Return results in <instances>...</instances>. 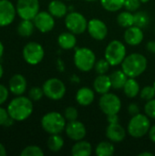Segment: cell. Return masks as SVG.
<instances>
[{
  "instance_id": "6da1fadb",
  "label": "cell",
  "mask_w": 155,
  "mask_h": 156,
  "mask_svg": "<svg viewBox=\"0 0 155 156\" xmlns=\"http://www.w3.org/2000/svg\"><path fill=\"white\" fill-rule=\"evenodd\" d=\"M9 116L15 122H23L26 120L33 112V103L30 98L17 96L13 99L7 106Z\"/></svg>"
},
{
  "instance_id": "7a4b0ae2",
  "label": "cell",
  "mask_w": 155,
  "mask_h": 156,
  "mask_svg": "<svg viewBox=\"0 0 155 156\" xmlns=\"http://www.w3.org/2000/svg\"><path fill=\"white\" fill-rule=\"evenodd\" d=\"M122 68L129 78H136L147 69V58L139 53L130 54L122 62Z\"/></svg>"
},
{
  "instance_id": "3957f363",
  "label": "cell",
  "mask_w": 155,
  "mask_h": 156,
  "mask_svg": "<svg viewBox=\"0 0 155 156\" xmlns=\"http://www.w3.org/2000/svg\"><path fill=\"white\" fill-rule=\"evenodd\" d=\"M43 130L49 134H59L66 128V119L57 112H50L41 119Z\"/></svg>"
},
{
  "instance_id": "277c9868",
  "label": "cell",
  "mask_w": 155,
  "mask_h": 156,
  "mask_svg": "<svg viewBox=\"0 0 155 156\" xmlns=\"http://www.w3.org/2000/svg\"><path fill=\"white\" fill-rule=\"evenodd\" d=\"M151 128V122L146 114L139 113L132 117L128 124V133L134 138H142L146 135Z\"/></svg>"
},
{
  "instance_id": "5b68a950",
  "label": "cell",
  "mask_w": 155,
  "mask_h": 156,
  "mask_svg": "<svg viewBox=\"0 0 155 156\" xmlns=\"http://www.w3.org/2000/svg\"><path fill=\"white\" fill-rule=\"evenodd\" d=\"M74 63L79 70L87 72L94 69L96 56L91 49L88 48H78L74 54Z\"/></svg>"
},
{
  "instance_id": "8992f818",
  "label": "cell",
  "mask_w": 155,
  "mask_h": 156,
  "mask_svg": "<svg viewBox=\"0 0 155 156\" xmlns=\"http://www.w3.org/2000/svg\"><path fill=\"white\" fill-rule=\"evenodd\" d=\"M126 57V48L119 40L111 41L105 49V58L111 66L121 64Z\"/></svg>"
},
{
  "instance_id": "52a82bcc",
  "label": "cell",
  "mask_w": 155,
  "mask_h": 156,
  "mask_svg": "<svg viewBox=\"0 0 155 156\" xmlns=\"http://www.w3.org/2000/svg\"><path fill=\"white\" fill-rule=\"evenodd\" d=\"M44 95L50 100L58 101L61 100L66 93L65 84L58 79L52 78L45 81L43 84Z\"/></svg>"
},
{
  "instance_id": "ba28073f",
  "label": "cell",
  "mask_w": 155,
  "mask_h": 156,
  "mask_svg": "<svg viewBox=\"0 0 155 156\" xmlns=\"http://www.w3.org/2000/svg\"><path fill=\"white\" fill-rule=\"evenodd\" d=\"M45 56L43 47L37 42H29L23 48V58L29 65H37Z\"/></svg>"
},
{
  "instance_id": "9c48e42d",
  "label": "cell",
  "mask_w": 155,
  "mask_h": 156,
  "mask_svg": "<svg viewBox=\"0 0 155 156\" xmlns=\"http://www.w3.org/2000/svg\"><path fill=\"white\" fill-rule=\"evenodd\" d=\"M66 27L73 34H82L88 28V21L83 15L79 12H71L66 16Z\"/></svg>"
},
{
  "instance_id": "30bf717a",
  "label": "cell",
  "mask_w": 155,
  "mask_h": 156,
  "mask_svg": "<svg viewBox=\"0 0 155 156\" xmlns=\"http://www.w3.org/2000/svg\"><path fill=\"white\" fill-rule=\"evenodd\" d=\"M16 9L22 19L33 20L39 12V2L38 0H17Z\"/></svg>"
},
{
  "instance_id": "8fae6325",
  "label": "cell",
  "mask_w": 155,
  "mask_h": 156,
  "mask_svg": "<svg viewBox=\"0 0 155 156\" xmlns=\"http://www.w3.org/2000/svg\"><path fill=\"white\" fill-rule=\"evenodd\" d=\"M99 106L106 115L118 114L122 108V101L117 95L108 92L102 94L99 101Z\"/></svg>"
},
{
  "instance_id": "7c38bea8",
  "label": "cell",
  "mask_w": 155,
  "mask_h": 156,
  "mask_svg": "<svg viewBox=\"0 0 155 156\" xmlns=\"http://www.w3.org/2000/svg\"><path fill=\"white\" fill-rule=\"evenodd\" d=\"M16 9L9 0H0V27L9 26L15 19Z\"/></svg>"
},
{
  "instance_id": "4fadbf2b",
  "label": "cell",
  "mask_w": 155,
  "mask_h": 156,
  "mask_svg": "<svg viewBox=\"0 0 155 156\" xmlns=\"http://www.w3.org/2000/svg\"><path fill=\"white\" fill-rule=\"evenodd\" d=\"M33 20H34L35 27L42 33H47L51 31L55 26L54 16L49 12H45V11L38 12Z\"/></svg>"
},
{
  "instance_id": "5bb4252c",
  "label": "cell",
  "mask_w": 155,
  "mask_h": 156,
  "mask_svg": "<svg viewBox=\"0 0 155 156\" xmlns=\"http://www.w3.org/2000/svg\"><path fill=\"white\" fill-rule=\"evenodd\" d=\"M88 31L91 37L96 40H102L108 34V27L106 24L97 18H93L88 23Z\"/></svg>"
},
{
  "instance_id": "9a60e30c",
  "label": "cell",
  "mask_w": 155,
  "mask_h": 156,
  "mask_svg": "<svg viewBox=\"0 0 155 156\" xmlns=\"http://www.w3.org/2000/svg\"><path fill=\"white\" fill-rule=\"evenodd\" d=\"M68 137L73 141H80L86 136V128L84 124L80 122L73 121L69 122L65 128Z\"/></svg>"
},
{
  "instance_id": "2e32d148",
  "label": "cell",
  "mask_w": 155,
  "mask_h": 156,
  "mask_svg": "<svg viewBox=\"0 0 155 156\" xmlns=\"http://www.w3.org/2000/svg\"><path fill=\"white\" fill-rule=\"evenodd\" d=\"M9 90L16 96L22 95L27 87L26 78L21 74H15L9 80Z\"/></svg>"
},
{
  "instance_id": "e0dca14e",
  "label": "cell",
  "mask_w": 155,
  "mask_h": 156,
  "mask_svg": "<svg viewBox=\"0 0 155 156\" xmlns=\"http://www.w3.org/2000/svg\"><path fill=\"white\" fill-rule=\"evenodd\" d=\"M106 136L112 143H121L126 136L125 129L119 123H109L106 129Z\"/></svg>"
},
{
  "instance_id": "ac0fdd59",
  "label": "cell",
  "mask_w": 155,
  "mask_h": 156,
  "mask_svg": "<svg viewBox=\"0 0 155 156\" xmlns=\"http://www.w3.org/2000/svg\"><path fill=\"white\" fill-rule=\"evenodd\" d=\"M124 40L128 45L137 46L143 40V33L142 28L136 26H132L127 28L124 33Z\"/></svg>"
},
{
  "instance_id": "d6986e66",
  "label": "cell",
  "mask_w": 155,
  "mask_h": 156,
  "mask_svg": "<svg viewBox=\"0 0 155 156\" xmlns=\"http://www.w3.org/2000/svg\"><path fill=\"white\" fill-rule=\"evenodd\" d=\"M93 88L96 92L101 95L108 93L111 88H112L110 76H106L105 74L99 75L93 82Z\"/></svg>"
},
{
  "instance_id": "ffe728a7",
  "label": "cell",
  "mask_w": 155,
  "mask_h": 156,
  "mask_svg": "<svg viewBox=\"0 0 155 156\" xmlns=\"http://www.w3.org/2000/svg\"><path fill=\"white\" fill-rule=\"evenodd\" d=\"M95 95L94 91L87 87L80 88L76 94V101L79 105L82 106H89L94 101Z\"/></svg>"
},
{
  "instance_id": "44dd1931",
  "label": "cell",
  "mask_w": 155,
  "mask_h": 156,
  "mask_svg": "<svg viewBox=\"0 0 155 156\" xmlns=\"http://www.w3.org/2000/svg\"><path fill=\"white\" fill-rule=\"evenodd\" d=\"M91 144L87 141H78L71 148V154L73 156H89L91 154Z\"/></svg>"
},
{
  "instance_id": "7402d4cb",
  "label": "cell",
  "mask_w": 155,
  "mask_h": 156,
  "mask_svg": "<svg viewBox=\"0 0 155 156\" xmlns=\"http://www.w3.org/2000/svg\"><path fill=\"white\" fill-rule=\"evenodd\" d=\"M58 43L59 47L63 49H71L76 46L77 39L75 34L69 32L61 33L58 37Z\"/></svg>"
},
{
  "instance_id": "603a6c76",
  "label": "cell",
  "mask_w": 155,
  "mask_h": 156,
  "mask_svg": "<svg viewBox=\"0 0 155 156\" xmlns=\"http://www.w3.org/2000/svg\"><path fill=\"white\" fill-rule=\"evenodd\" d=\"M48 12L54 17H63L67 15L68 6L59 0H53L48 5Z\"/></svg>"
},
{
  "instance_id": "cb8c5ba5",
  "label": "cell",
  "mask_w": 155,
  "mask_h": 156,
  "mask_svg": "<svg viewBox=\"0 0 155 156\" xmlns=\"http://www.w3.org/2000/svg\"><path fill=\"white\" fill-rule=\"evenodd\" d=\"M110 78H111V87L116 90L123 89V87L128 80V76L123 72V70L113 71L111 74Z\"/></svg>"
},
{
  "instance_id": "d4e9b609",
  "label": "cell",
  "mask_w": 155,
  "mask_h": 156,
  "mask_svg": "<svg viewBox=\"0 0 155 156\" xmlns=\"http://www.w3.org/2000/svg\"><path fill=\"white\" fill-rule=\"evenodd\" d=\"M124 94L128 98H135L140 92V85L135 78H129L123 87Z\"/></svg>"
},
{
  "instance_id": "484cf974",
  "label": "cell",
  "mask_w": 155,
  "mask_h": 156,
  "mask_svg": "<svg viewBox=\"0 0 155 156\" xmlns=\"http://www.w3.org/2000/svg\"><path fill=\"white\" fill-rule=\"evenodd\" d=\"M34 23L28 19H22V21L17 26V33L21 37H30L34 31Z\"/></svg>"
},
{
  "instance_id": "4316f807",
  "label": "cell",
  "mask_w": 155,
  "mask_h": 156,
  "mask_svg": "<svg viewBox=\"0 0 155 156\" xmlns=\"http://www.w3.org/2000/svg\"><path fill=\"white\" fill-rule=\"evenodd\" d=\"M117 22L122 27H130L134 25V16L131 11H123L119 14L117 17Z\"/></svg>"
},
{
  "instance_id": "83f0119b",
  "label": "cell",
  "mask_w": 155,
  "mask_h": 156,
  "mask_svg": "<svg viewBox=\"0 0 155 156\" xmlns=\"http://www.w3.org/2000/svg\"><path fill=\"white\" fill-rule=\"evenodd\" d=\"M114 154V146L111 142H100L96 147V154L98 156H111Z\"/></svg>"
},
{
  "instance_id": "f1b7e54d",
  "label": "cell",
  "mask_w": 155,
  "mask_h": 156,
  "mask_svg": "<svg viewBox=\"0 0 155 156\" xmlns=\"http://www.w3.org/2000/svg\"><path fill=\"white\" fill-rule=\"evenodd\" d=\"M64 145L63 138L58 134H50L48 140V147L52 152H58Z\"/></svg>"
},
{
  "instance_id": "f546056e",
  "label": "cell",
  "mask_w": 155,
  "mask_h": 156,
  "mask_svg": "<svg viewBox=\"0 0 155 156\" xmlns=\"http://www.w3.org/2000/svg\"><path fill=\"white\" fill-rule=\"evenodd\" d=\"M125 0H100L103 8L110 12H116L124 6Z\"/></svg>"
},
{
  "instance_id": "4dcf8cb0",
  "label": "cell",
  "mask_w": 155,
  "mask_h": 156,
  "mask_svg": "<svg viewBox=\"0 0 155 156\" xmlns=\"http://www.w3.org/2000/svg\"><path fill=\"white\" fill-rule=\"evenodd\" d=\"M134 16V26L139 27L141 28L146 27L149 24L150 18L147 13L143 11H139L133 15Z\"/></svg>"
},
{
  "instance_id": "1f68e13d",
  "label": "cell",
  "mask_w": 155,
  "mask_h": 156,
  "mask_svg": "<svg viewBox=\"0 0 155 156\" xmlns=\"http://www.w3.org/2000/svg\"><path fill=\"white\" fill-rule=\"evenodd\" d=\"M21 156H43L44 152L42 149L36 145H29L23 149L21 152Z\"/></svg>"
},
{
  "instance_id": "d6a6232c",
  "label": "cell",
  "mask_w": 155,
  "mask_h": 156,
  "mask_svg": "<svg viewBox=\"0 0 155 156\" xmlns=\"http://www.w3.org/2000/svg\"><path fill=\"white\" fill-rule=\"evenodd\" d=\"M110 63L108 62V60L106 58H101L100 60H98L96 63H95V66H94V69L95 71L99 74V75H101V74H105L108 70H109V68H110Z\"/></svg>"
},
{
  "instance_id": "836d02e7",
  "label": "cell",
  "mask_w": 155,
  "mask_h": 156,
  "mask_svg": "<svg viewBox=\"0 0 155 156\" xmlns=\"http://www.w3.org/2000/svg\"><path fill=\"white\" fill-rule=\"evenodd\" d=\"M141 98L144 101H151L154 99L155 97V90L153 86H146L141 90Z\"/></svg>"
},
{
  "instance_id": "e575fe53",
  "label": "cell",
  "mask_w": 155,
  "mask_h": 156,
  "mask_svg": "<svg viewBox=\"0 0 155 156\" xmlns=\"http://www.w3.org/2000/svg\"><path fill=\"white\" fill-rule=\"evenodd\" d=\"M44 95V91L43 89L38 88V87H33L30 89L29 92H28V96L29 98L34 101H37L39 100H41V98Z\"/></svg>"
},
{
  "instance_id": "d590c367",
  "label": "cell",
  "mask_w": 155,
  "mask_h": 156,
  "mask_svg": "<svg viewBox=\"0 0 155 156\" xmlns=\"http://www.w3.org/2000/svg\"><path fill=\"white\" fill-rule=\"evenodd\" d=\"M64 117L66 119V121L68 122H73L76 121L78 118V111L76 108L74 107H68L65 109L64 112Z\"/></svg>"
},
{
  "instance_id": "8d00e7d4",
  "label": "cell",
  "mask_w": 155,
  "mask_h": 156,
  "mask_svg": "<svg viewBox=\"0 0 155 156\" xmlns=\"http://www.w3.org/2000/svg\"><path fill=\"white\" fill-rule=\"evenodd\" d=\"M144 112L148 117L155 119V99L147 101V103L144 106Z\"/></svg>"
},
{
  "instance_id": "74e56055",
  "label": "cell",
  "mask_w": 155,
  "mask_h": 156,
  "mask_svg": "<svg viewBox=\"0 0 155 156\" xmlns=\"http://www.w3.org/2000/svg\"><path fill=\"white\" fill-rule=\"evenodd\" d=\"M141 0H125L124 7L128 11H136L141 6Z\"/></svg>"
},
{
  "instance_id": "f35d334b",
  "label": "cell",
  "mask_w": 155,
  "mask_h": 156,
  "mask_svg": "<svg viewBox=\"0 0 155 156\" xmlns=\"http://www.w3.org/2000/svg\"><path fill=\"white\" fill-rule=\"evenodd\" d=\"M9 114L7 112V109H4L2 107H0V126H5V122H7V120L9 119Z\"/></svg>"
},
{
  "instance_id": "ab89813d",
  "label": "cell",
  "mask_w": 155,
  "mask_h": 156,
  "mask_svg": "<svg viewBox=\"0 0 155 156\" xmlns=\"http://www.w3.org/2000/svg\"><path fill=\"white\" fill-rule=\"evenodd\" d=\"M8 98V90L4 85L0 84V105H2Z\"/></svg>"
},
{
  "instance_id": "60d3db41",
  "label": "cell",
  "mask_w": 155,
  "mask_h": 156,
  "mask_svg": "<svg viewBox=\"0 0 155 156\" xmlns=\"http://www.w3.org/2000/svg\"><path fill=\"white\" fill-rule=\"evenodd\" d=\"M128 112L132 116H134L140 113V108L136 103H131L128 107Z\"/></svg>"
},
{
  "instance_id": "b9f144b4",
  "label": "cell",
  "mask_w": 155,
  "mask_h": 156,
  "mask_svg": "<svg viewBox=\"0 0 155 156\" xmlns=\"http://www.w3.org/2000/svg\"><path fill=\"white\" fill-rule=\"evenodd\" d=\"M107 119H108V122L109 123H117L119 122V117L118 114H111V115H107Z\"/></svg>"
},
{
  "instance_id": "7bdbcfd3",
  "label": "cell",
  "mask_w": 155,
  "mask_h": 156,
  "mask_svg": "<svg viewBox=\"0 0 155 156\" xmlns=\"http://www.w3.org/2000/svg\"><path fill=\"white\" fill-rule=\"evenodd\" d=\"M146 49L151 52V53H155V40L149 41L146 45Z\"/></svg>"
},
{
  "instance_id": "ee69618b",
  "label": "cell",
  "mask_w": 155,
  "mask_h": 156,
  "mask_svg": "<svg viewBox=\"0 0 155 156\" xmlns=\"http://www.w3.org/2000/svg\"><path fill=\"white\" fill-rule=\"evenodd\" d=\"M149 137L151 139L152 142H153L155 144V125L152 126L150 128V131H149Z\"/></svg>"
},
{
  "instance_id": "f6af8a7d",
  "label": "cell",
  "mask_w": 155,
  "mask_h": 156,
  "mask_svg": "<svg viewBox=\"0 0 155 156\" xmlns=\"http://www.w3.org/2000/svg\"><path fill=\"white\" fill-rule=\"evenodd\" d=\"M6 155V151H5V146L0 144V156H5Z\"/></svg>"
},
{
  "instance_id": "bcb514c9",
  "label": "cell",
  "mask_w": 155,
  "mask_h": 156,
  "mask_svg": "<svg viewBox=\"0 0 155 156\" xmlns=\"http://www.w3.org/2000/svg\"><path fill=\"white\" fill-rule=\"evenodd\" d=\"M3 54H4V46H3V43L0 41V58H2Z\"/></svg>"
},
{
  "instance_id": "7dc6e473",
  "label": "cell",
  "mask_w": 155,
  "mask_h": 156,
  "mask_svg": "<svg viewBox=\"0 0 155 156\" xmlns=\"http://www.w3.org/2000/svg\"><path fill=\"white\" fill-rule=\"evenodd\" d=\"M139 156H153V154L149 153V152H144V153H141Z\"/></svg>"
},
{
  "instance_id": "c3c4849f",
  "label": "cell",
  "mask_w": 155,
  "mask_h": 156,
  "mask_svg": "<svg viewBox=\"0 0 155 156\" xmlns=\"http://www.w3.org/2000/svg\"><path fill=\"white\" fill-rule=\"evenodd\" d=\"M3 74H4V69H3V67H2V65L0 64V79L2 78V76H3Z\"/></svg>"
},
{
  "instance_id": "681fc988",
  "label": "cell",
  "mask_w": 155,
  "mask_h": 156,
  "mask_svg": "<svg viewBox=\"0 0 155 156\" xmlns=\"http://www.w3.org/2000/svg\"><path fill=\"white\" fill-rule=\"evenodd\" d=\"M148 1H149V0H141V2H142V3H147Z\"/></svg>"
},
{
  "instance_id": "f907efd6",
  "label": "cell",
  "mask_w": 155,
  "mask_h": 156,
  "mask_svg": "<svg viewBox=\"0 0 155 156\" xmlns=\"http://www.w3.org/2000/svg\"><path fill=\"white\" fill-rule=\"evenodd\" d=\"M153 88H154V90H155V81H154V83H153Z\"/></svg>"
},
{
  "instance_id": "816d5d0a",
  "label": "cell",
  "mask_w": 155,
  "mask_h": 156,
  "mask_svg": "<svg viewBox=\"0 0 155 156\" xmlns=\"http://www.w3.org/2000/svg\"><path fill=\"white\" fill-rule=\"evenodd\" d=\"M87 1H90L91 2V1H96V0H87Z\"/></svg>"
},
{
  "instance_id": "f5cc1de1",
  "label": "cell",
  "mask_w": 155,
  "mask_h": 156,
  "mask_svg": "<svg viewBox=\"0 0 155 156\" xmlns=\"http://www.w3.org/2000/svg\"><path fill=\"white\" fill-rule=\"evenodd\" d=\"M68 1H70V0H68Z\"/></svg>"
}]
</instances>
